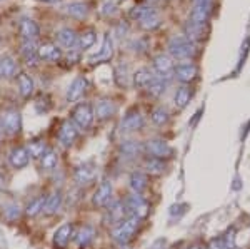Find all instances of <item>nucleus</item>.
Masks as SVG:
<instances>
[{
    "label": "nucleus",
    "instance_id": "nucleus-1",
    "mask_svg": "<svg viewBox=\"0 0 250 249\" xmlns=\"http://www.w3.org/2000/svg\"><path fill=\"white\" fill-rule=\"evenodd\" d=\"M168 52L175 59H190L197 54V45L187 37H173L168 42Z\"/></svg>",
    "mask_w": 250,
    "mask_h": 249
},
{
    "label": "nucleus",
    "instance_id": "nucleus-2",
    "mask_svg": "<svg viewBox=\"0 0 250 249\" xmlns=\"http://www.w3.org/2000/svg\"><path fill=\"white\" fill-rule=\"evenodd\" d=\"M139 221L140 219L135 218V216H128V218L122 219L112 229V238L119 241V243H128L132 239V236H134V232L137 231V227H139Z\"/></svg>",
    "mask_w": 250,
    "mask_h": 249
},
{
    "label": "nucleus",
    "instance_id": "nucleus-3",
    "mask_svg": "<svg viewBox=\"0 0 250 249\" xmlns=\"http://www.w3.org/2000/svg\"><path fill=\"white\" fill-rule=\"evenodd\" d=\"M94 107L90 102H80L72 109V122L80 129H88L94 122Z\"/></svg>",
    "mask_w": 250,
    "mask_h": 249
},
{
    "label": "nucleus",
    "instance_id": "nucleus-4",
    "mask_svg": "<svg viewBox=\"0 0 250 249\" xmlns=\"http://www.w3.org/2000/svg\"><path fill=\"white\" fill-rule=\"evenodd\" d=\"M125 209H127L128 216H135V218L142 219L148 214V204L140 194H132L125 201Z\"/></svg>",
    "mask_w": 250,
    "mask_h": 249
},
{
    "label": "nucleus",
    "instance_id": "nucleus-5",
    "mask_svg": "<svg viewBox=\"0 0 250 249\" xmlns=\"http://www.w3.org/2000/svg\"><path fill=\"white\" fill-rule=\"evenodd\" d=\"M144 151L148 154V158H155V159L170 158L173 152L172 147L162 139H152V140H148V142H145Z\"/></svg>",
    "mask_w": 250,
    "mask_h": 249
},
{
    "label": "nucleus",
    "instance_id": "nucleus-6",
    "mask_svg": "<svg viewBox=\"0 0 250 249\" xmlns=\"http://www.w3.org/2000/svg\"><path fill=\"white\" fill-rule=\"evenodd\" d=\"M20 114L17 111H5L2 114V119H0V127L5 132L7 136H15L20 132Z\"/></svg>",
    "mask_w": 250,
    "mask_h": 249
},
{
    "label": "nucleus",
    "instance_id": "nucleus-7",
    "mask_svg": "<svg viewBox=\"0 0 250 249\" xmlns=\"http://www.w3.org/2000/svg\"><path fill=\"white\" fill-rule=\"evenodd\" d=\"M120 127H122V132H135V131L142 129V127H144L142 114H140L137 109L128 111L127 114H125V117L122 119Z\"/></svg>",
    "mask_w": 250,
    "mask_h": 249
},
{
    "label": "nucleus",
    "instance_id": "nucleus-8",
    "mask_svg": "<svg viewBox=\"0 0 250 249\" xmlns=\"http://www.w3.org/2000/svg\"><path fill=\"white\" fill-rule=\"evenodd\" d=\"M29 160H30V154L27 151V147L19 146L14 147L9 154V162L14 169H23V167L29 166Z\"/></svg>",
    "mask_w": 250,
    "mask_h": 249
},
{
    "label": "nucleus",
    "instance_id": "nucleus-9",
    "mask_svg": "<svg viewBox=\"0 0 250 249\" xmlns=\"http://www.w3.org/2000/svg\"><path fill=\"white\" fill-rule=\"evenodd\" d=\"M79 132H77V127H75L74 122H70V120H63L62 126H60L59 129V140L62 146H72V144L75 142V139H77Z\"/></svg>",
    "mask_w": 250,
    "mask_h": 249
},
{
    "label": "nucleus",
    "instance_id": "nucleus-10",
    "mask_svg": "<svg viewBox=\"0 0 250 249\" xmlns=\"http://www.w3.org/2000/svg\"><path fill=\"white\" fill-rule=\"evenodd\" d=\"M87 87H88V80L85 77H82V75L75 77L74 82H72L67 89V100L68 102H77L83 95V92L87 91Z\"/></svg>",
    "mask_w": 250,
    "mask_h": 249
},
{
    "label": "nucleus",
    "instance_id": "nucleus-11",
    "mask_svg": "<svg viewBox=\"0 0 250 249\" xmlns=\"http://www.w3.org/2000/svg\"><path fill=\"white\" fill-rule=\"evenodd\" d=\"M110 201H112V184L108 182V181H104V182H100V186L97 187L94 198H92V203H94V206L97 207H104V206H107Z\"/></svg>",
    "mask_w": 250,
    "mask_h": 249
},
{
    "label": "nucleus",
    "instance_id": "nucleus-12",
    "mask_svg": "<svg viewBox=\"0 0 250 249\" xmlns=\"http://www.w3.org/2000/svg\"><path fill=\"white\" fill-rule=\"evenodd\" d=\"M115 112H117V106H115L114 100L100 99L99 102L95 104L94 115H97V119H100V120H107V119L114 117Z\"/></svg>",
    "mask_w": 250,
    "mask_h": 249
},
{
    "label": "nucleus",
    "instance_id": "nucleus-13",
    "mask_svg": "<svg viewBox=\"0 0 250 249\" xmlns=\"http://www.w3.org/2000/svg\"><path fill=\"white\" fill-rule=\"evenodd\" d=\"M55 39H57V42L60 44L62 47H65L68 50H74L75 47H77V42H79V35L77 32L74 29H60L57 34H55Z\"/></svg>",
    "mask_w": 250,
    "mask_h": 249
},
{
    "label": "nucleus",
    "instance_id": "nucleus-14",
    "mask_svg": "<svg viewBox=\"0 0 250 249\" xmlns=\"http://www.w3.org/2000/svg\"><path fill=\"white\" fill-rule=\"evenodd\" d=\"M37 44H35V40H23L22 42V49H20V52H22V57L23 60H25L27 66H37L39 62V55H37Z\"/></svg>",
    "mask_w": 250,
    "mask_h": 249
},
{
    "label": "nucleus",
    "instance_id": "nucleus-15",
    "mask_svg": "<svg viewBox=\"0 0 250 249\" xmlns=\"http://www.w3.org/2000/svg\"><path fill=\"white\" fill-rule=\"evenodd\" d=\"M39 60H47V62H59L62 59V50L54 44H43L37 50Z\"/></svg>",
    "mask_w": 250,
    "mask_h": 249
},
{
    "label": "nucleus",
    "instance_id": "nucleus-16",
    "mask_svg": "<svg viewBox=\"0 0 250 249\" xmlns=\"http://www.w3.org/2000/svg\"><path fill=\"white\" fill-rule=\"evenodd\" d=\"M205 35H207V25L205 23H195L188 20L185 23V37L192 42H199V40H204Z\"/></svg>",
    "mask_w": 250,
    "mask_h": 249
},
{
    "label": "nucleus",
    "instance_id": "nucleus-17",
    "mask_svg": "<svg viewBox=\"0 0 250 249\" xmlns=\"http://www.w3.org/2000/svg\"><path fill=\"white\" fill-rule=\"evenodd\" d=\"M97 176V169L92 162H85V164H80V166L75 169V181L79 184H88L95 179Z\"/></svg>",
    "mask_w": 250,
    "mask_h": 249
},
{
    "label": "nucleus",
    "instance_id": "nucleus-18",
    "mask_svg": "<svg viewBox=\"0 0 250 249\" xmlns=\"http://www.w3.org/2000/svg\"><path fill=\"white\" fill-rule=\"evenodd\" d=\"M72 238H74V226L70 223L62 224L54 234V244L57 248H65Z\"/></svg>",
    "mask_w": 250,
    "mask_h": 249
},
{
    "label": "nucleus",
    "instance_id": "nucleus-19",
    "mask_svg": "<svg viewBox=\"0 0 250 249\" xmlns=\"http://www.w3.org/2000/svg\"><path fill=\"white\" fill-rule=\"evenodd\" d=\"M20 35L23 40H35L40 35L39 23L32 19H23L20 22Z\"/></svg>",
    "mask_w": 250,
    "mask_h": 249
},
{
    "label": "nucleus",
    "instance_id": "nucleus-20",
    "mask_svg": "<svg viewBox=\"0 0 250 249\" xmlns=\"http://www.w3.org/2000/svg\"><path fill=\"white\" fill-rule=\"evenodd\" d=\"M173 72H175V77L180 82L188 84L197 77V66H193V64H179Z\"/></svg>",
    "mask_w": 250,
    "mask_h": 249
},
{
    "label": "nucleus",
    "instance_id": "nucleus-21",
    "mask_svg": "<svg viewBox=\"0 0 250 249\" xmlns=\"http://www.w3.org/2000/svg\"><path fill=\"white\" fill-rule=\"evenodd\" d=\"M112 37L110 35H105L104 37V45H102V49H100L99 54H95V55H92L90 59H88V62L90 64H99V62H104V60H110L112 57V54H114V49H112Z\"/></svg>",
    "mask_w": 250,
    "mask_h": 249
},
{
    "label": "nucleus",
    "instance_id": "nucleus-22",
    "mask_svg": "<svg viewBox=\"0 0 250 249\" xmlns=\"http://www.w3.org/2000/svg\"><path fill=\"white\" fill-rule=\"evenodd\" d=\"M62 203H63V196H62V192L60 191H55V192H52L50 196L45 199V204H43V209L42 212H45L47 216H52V214H55L60 207H62Z\"/></svg>",
    "mask_w": 250,
    "mask_h": 249
},
{
    "label": "nucleus",
    "instance_id": "nucleus-23",
    "mask_svg": "<svg viewBox=\"0 0 250 249\" xmlns=\"http://www.w3.org/2000/svg\"><path fill=\"white\" fill-rule=\"evenodd\" d=\"M17 74V62L12 55H3L0 57V77L12 79Z\"/></svg>",
    "mask_w": 250,
    "mask_h": 249
},
{
    "label": "nucleus",
    "instance_id": "nucleus-24",
    "mask_svg": "<svg viewBox=\"0 0 250 249\" xmlns=\"http://www.w3.org/2000/svg\"><path fill=\"white\" fill-rule=\"evenodd\" d=\"M125 212H127V209H125V204H122L120 201H115V203L110 204V207L107 209V218H105V221H107L108 224L120 223V221L124 219Z\"/></svg>",
    "mask_w": 250,
    "mask_h": 249
},
{
    "label": "nucleus",
    "instance_id": "nucleus-25",
    "mask_svg": "<svg viewBox=\"0 0 250 249\" xmlns=\"http://www.w3.org/2000/svg\"><path fill=\"white\" fill-rule=\"evenodd\" d=\"M17 82H19V91H20V95L23 99H29L32 94H34V89H35V84L32 80L30 75H27L25 72H20L19 77H17Z\"/></svg>",
    "mask_w": 250,
    "mask_h": 249
},
{
    "label": "nucleus",
    "instance_id": "nucleus-26",
    "mask_svg": "<svg viewBox=\"0 0 250 249\" xmlns=\"http://www.w3.org/2000/svg\"><path fill=\"white\" fill-rule=\"evenodd\" d=\"M154 69L159 72L160 77H168V74L173 70V62L167 55H157L154 59Z\"/></svg>",
    "mask_w": 250,
    "mask_h": 249
},
{
    "label": "nucleus",
    "instance_id": "nucleus-27",
    "mask_svg": "<svg viewBox=\"0 0 250 249\" xmlns=\"http://www.w3.org/2000/svg\"><path fill=\"white\" fill-rule=\"evenodd\" d=\"M94 238H95V231L92 226H83V227H80L77 232H74V239L80 248L88 246V244L94 241Z\"/></svg>",
    "mask_w": 250,
    "mask_h": 249
},
{
    "label": "nucleus",
    "instance_id": "nucleus-28",
    "mask_svg": "<svg viewBox=\"0 0 250 249\" xmlns=\"http://www.w3.org/2000/svg\"><path fill=\"white\" fill-rule=\"evenodd\" d=\"M212 14V5H193L190 12V22L195 23H207Z\"/></svg>",
    "mask_w": 250,
    "mask_h": 249
},
{
    "label": "nucleus",
    "instance_id": "nucleus-29",
    "mask_svg": "<svg viewBox=\"0 0 250 249\" xmlns=\"http://www.w3.org/2000/svg\"><path fill=\"white\" fill-rule=\"evenodd\" d=\"M65 12L70 17H74V19H79V20H82V19H85L87 15H88V5L85 2H72V3H67L65 7Z\"/></svg>",
    "mask_w": 250,
    "mask_h": 249
},
{
    "label": "nucleus",
    "instance_id": "nucleus-30",
    "mask_svg": "<svg viewBox=\"0 0 250 249\" xmlns=\"http://www.w3.org/2000/svg\"><path fill=\"white\" fill-rule=\"evenodd\" d=\"M157 77V75L152 74L148 69H140L137 70L134 74V84L135 87H140V89H147L148 86H150L152 82H154V79Z\"/></svg>",
    "mask_w": 250,
    "mask_h": 249
},
{
    "label": "nucleus",
    "instance_id": "nucleus-31",
    "mask_svg": "<svg viewBox=\"0 0 250 249\" xmlns=\"http://www.w3.org/2000/svg\"><path fill=\"white\" fill-rule=\"evenodd\" d=\"M59 164V154L54 149H47L40 158V167L43 171H54Z\"/></svg>",
    "mask_w": 250,
    "mask_h": 249
},
{
    "label": "nucleus",
    "instance_id": "nucleus-32",
    "mask_svg": "<svg viewBox=\"0 0 250 249\" xmlns=\"http://www.w3.org/2000/svg\"><path fill=\"white\" fill-rule=\"evenodd\" d=\"M115 82L117 86L120 87H127L128 84H130V69H128L127 64H119V66L115 67Z\"/></svg>",
    "mask_w": 250,
    "mask_h": 249
},
{
    "label": "nucleus",
    "instance_id": "nucleus-33",
    "mask_svg": "<svg viewBox=\"0 0 250 249\" xmlns=\"http://www.w3.org/2000/svg\"><path fill=\"white\" fill-rule=\"evenodd\" d=\"M130 187L135 194H142V192L147 189V176L144 172L137 171L130 176Z\"/></svg>",
    "mask_w": 250,
    "mask_h": 249
},
{
    "label": "nucleus",
    "instance_id": "nucleus-34",
    "mask_svg": "<svg viewBox=\"0 0 250 249\" xmlns=\"http://www.w3.org/2000/svg\"><path fill=\"white\" fill-rule=\"evenodd\" d=\"M144 169L148 174H160L165 171V162L162 159H155V158H148L144 160Z\"/></svg>",
    "mask_w": 250,
    "mask_h": 249
},
{
    "label": "nucleus",
    "instance_id": "nucleus-35",
    "mask_svg": "<svg viewBox=\"0 0 250 249\" xmlns=\"http://www.w3.org/2000/svg\"><path fill=\"white\" fill-rule=\"evenodd\" d=\"M45 199H47L45 196H39V198L32 199L25 207V214L30 216V218H34V216H37L39 212H42L43 204H45Z\"/></svg>",
    "mask_w": 250,
    "mask_h": 249
},
{
    "label": "nucleus",
    "instance_id": "nucleus-36",
    "mask_svg": "<svg viewBox=\"0 0 250 249\" xmlns=\"http://www.w3.org/2000/svg\"><path fill=\"white\" fill-rule=\"evenodd\" d=\"M95 39H97V35H95L94 30H85L82 35H79L77 47H79V49H82V50L90 49V47L95 44Z\"/></svg>",
    "mask_w": 250,
    "mask_h": 249
},
{
    "label": "nucleus",
    "instance_id": "nucleus-37",
    "mask_svg": "<svg viewBox=\"0 0 250 249\" xmlns=\"http://www.w3.org/2000/svg\"><path fill=\"white\" fill-rule=\"evenodd\" d=\"M188 100H190V89H188L187 86L179 87L175 92V106L179 107V109H184L188 104Z\"/></svg>",
    "mask_w": 250,
    "mask_h": 249
},
{
    "label": "nucleus",
    "instance_id": "nucleus-38",
    "mask_svg": "<svg viewBox=\"0 0 250 249\" xmlns=\"http://www.w3.org/2000/svg\"><path fill=\"white\" fill-rule=\"evenodd\" d=\"M140 27L144 30H155L157 27H160V17L157 15V12L154 10L152 14H148L147 17L140 20Z\"/></svg>",
    "mask_w": 250,
    "mask_h": 249
},
{
    "label": "nucleus",
    "instance_id": "nucleus-39",
    "mask_svg": "<svg viewBox=\"0 0 250 249\" xmlns=\"http://www.w3.org/2000/svg\"><path fill=\"white\" fill-rule=\"evenodd\" d=\"M142 151H144V147L140 146L139 142H135V140H127V142L122 144V152L127 158H135V156Z\"/></svg>",
    "mask_w": 250,
    "mask_h": 249
},
{
    "label": "nucleus",
    "instance_id": "nucleus-40",
    "mask_svg": "<svg viewBox=\"0 0 250 249\" xmlns=\"http://www.w3.org/2000/svg\"><path fill=\"white\" fill-rule=\"evenodd\" d=\"M27 151H29V154L32 156V158H42L43 152L47 151L45 147V142L43 140H32V142L29 144V147H27Z\"/></svg>",
    "mask_w": 250,
    "mask_h": 249
},
{
    "label": "nucleus",
    "instance_id": "nucleus-41",
    "mask_svg": "<svg viewBox=\"0 0 250 249\" xmlns=\"http://www.w3.org/2000/svg\"><path fill=\"white\" fill-rule=\"evenodd\" d=\"M154 9L152 7H147V5H139V7H134V9L130 10V19L137 20V22H140L144 17H147L148 14H152Z\"/></svg>",
    "mask_w": 250,
    "mask_h": 249
},
{
    "label": "nucleus",
    "instance_id": "nucleus-42",
    "mask_svg": "<svg viewBox=\"0 0 250 249\" xmlns=\"http://www.w3.org/2000/svg\"><path fill=\"white\" fill-rule=\"evenodd\" d=\"M148 94L154 95V97H159L160 94L165 91V82H164V77H155L154 82L150 84V86L147 87Z\"/></svg>",
    "mask_w": 250,
    "mask_h": 249
},
{
    "label": "nucleus",
    "instance_id": "nucleus-43",
    "mask_svg": "<svg viewBox=\"0 0 250 249\" xmlns=\"http://www.w3.org/2000/svg\"><path fill=\"white\" fill-rule=\"evenodd\" d=\"M152 120L157 124V126H164L165 122L168 120V112L164 109V107H155L152 109Z\"/></svg>",
    "mask_w": 250,
    "mask_h": 249
},
{
    "label": "nucleus",
    "instance_id": "nucleus-44",
    "mask_svg": "<svg viewBox=\"0 0 250 249\" xmlns=\"http://www.w3.org/2000/svg\"><path fill=\"white\" fill-rule=\"evenodd\" d=\"M20 212H22V211H20L19 204L12 203L10 206H7V209H5V218L9 221H15V219L20 218Z\"/></svg>",
    "mask_w": 250,
    "mask_h": 249
},
{
    "label": "nucleus",
    "instance_id": "nucleus-45",
    "mask_svg": "<svg viewBox=\"0 0 250 249\" xmlns=\"http://www.w3.org/2000/svg\"><path fill=\"white\" fill-rule=\"evenodd\" d=\"M100 12H102V15H105V17L115 15V14H117V5H115V2H112V0H105V2L102 3V7H100Z\"/></svg>",
    "mask_w": 250,
    "mask_h": 249
},
{
    "label": "nucleus",
    "instance_id": "nucleus-46",
    "mask_svg": "<svg viewBox=\"0 0 250 249\" xmlns=\"http://www.w3.org/2000/svg\"><path fill=\"white\" fill-rule=\"evenodd\" d=\"M249 50H250V35H249V37H245L244 44H242V50H240V60H239V69L242 67V64H244L245 57H247Z\"/></svg>",
    "mask_w": 250,
    "mask_h": 249
},
{
    "label": "nucleus",
    "instance_id": "nucleus-47",
    "mask_svg": "<svg viewBox=\"0 0 250 249\" xmlns=\"http://www.w3.org/2000/svg\"><path fill=\"white\" fill-rule=\"evenodd\" d=\"M193 5H212V0H192Z\"/></svg>",
    "mask_w": 250,
    "mask_h": 249
},
{
    "label": "nucleus",
    "instance_id": "nucleus-48",
    "mask_svg": "<svg viewBox=\"0 0 250 249\" xmlns=\"http://www.w3.org/2000/svg\"><path fill=\"white\" fill-rule=\"evenodd\" d=\"M125 32H127V25H124V23H120V25H119V34H120V35H124Z\"/></svg>",
    "mask_w": 250,
    "mask_h": 249
},
{
    "label": "nucleus",
    "instance_id": "nucleus-49",
    "mask_svg": "<svg viewBox=\"0 0 250 249\" xmlns=\"http://www.w3.org/2000/svg\"><path fill=\"white\" fill-rule=\"evenodd\" d=\"M192 249H205L204 246H200V244H195V246H193Z\"/></svg>",
    "mask_w": 250,
    "mask_h": 249
},
{
    "label": "nucleus",
    "instance_id": "nucleus-50",
    "mask_svg": "<svg viewBox=\"0 0 250 249\" xmlns=\"http://www.w3.org/2000/svg\"><path fill=\"white\" fill-rule=\"evenodd\" d=\"M45 2H57V0H45Z\"/></svg>",
    "mask_w": 250,
    "mask_h": 249
}]
</instances>
